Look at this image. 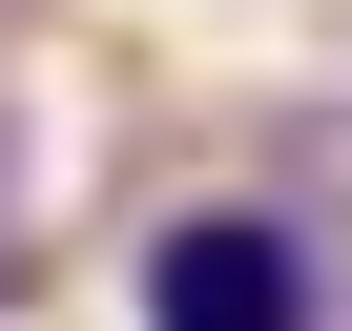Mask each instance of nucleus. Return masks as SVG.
Returning <instances> with one entry per match:
<instances>
[{
    "instance_id": "1",
    "label": "nucleus",
    "mask_w": 352,
    "mask_h": 331,
    "mask_svg": "<svg viewBox=\"0 0 352 331\" xmlns=\"http://www.w3.org/2000/svg\"><path fill=\"white\" fill-rule=\"evenodd\" d=\"M145 331H331V269L290 207H166L145 228Z\"/></svg>"
}]
</instances>
